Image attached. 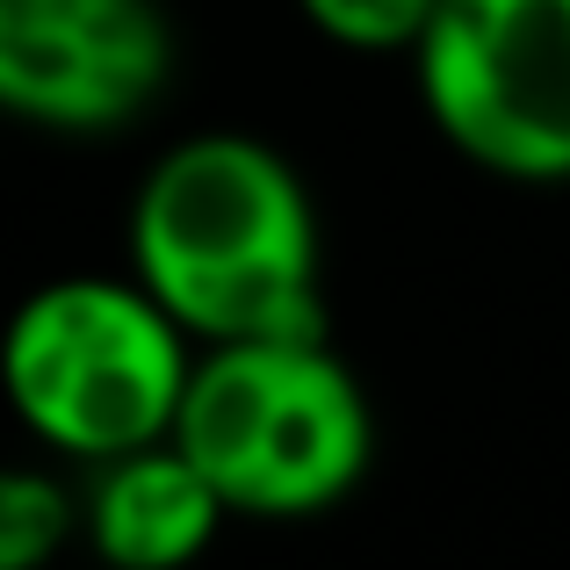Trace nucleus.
Here are the masks:
<instances>
[{
  "label": "nucleus",
  "instance_id": "obj_1",
  "mask_svg": "<svg viewBox=\"0 0 570 570\" xmlns=\"http://www.w3.org/2000/svg\"><path fill=\"white\" fill-rule=\"evenodd\" d=\"M130 275L195 347L325 333V246L311 188L246 130H195L130 195Z\"/></svg>",
  "mask_w": 570,
  "mask_h": 570
},
{
  "label": "nucleus",
  "instance_id": "obj_2",
  "mask_svg": "<svg viewBox=\"0 0 570 570\" xmlns=\"http://www.w3.org/2000/svg\"><path fill=\"white\" fill-rule=\"evenodd\" d=\"M174 441L224 491L232 520L333 513L376 455L368 390L325 333L195 347Z\"/></svg>",
  "mask_w": 570,
  "mask_h": 570
},
{
  "label": "nucleus",
  "instance_id": "obj_3",
  "mask_svg": "<svg viewBox=\"0 0 570 570\" xmlns=\"http://www.w3.org/2000/svg\"><path fill=\"white\" fill-rule=\"evenodd\" d=\"M195 340L138 275H58L0 325V397L29 441L101 462L174 441Z\"/></svg>",
  "mask_w": 570,
  "mask_h": 570
},
{
  "label": "nucleus",
  "instance_id": "obj_4",
  "mask_svg": "<svg viewBox=\"0 0 570 570\" xmlns=\"http://www.w3.org/2000/svg\"><path fill=\"white\" fill-rule=\"evenodd\" d=\"M412 72L470 167L520 188L570 181V0H441Z\"/></svg>",
  "mask_w": 570,
  "mask_h": 570
},
{
  "label": "nucleus",
  "instance_id": "obj_5",
  "mask_svg": "<svg viewBox=\"0 0 570 570\" xmlns=\"http://www.w3.org/2000/svg\"><path fill=\"white\" fill-rule=\"evenodd\" d=\"M174 80L159 0H0V116L66 138L138 124Z\"/></svg>",
  "mask_w": 570,
  "mask_h": 570
},
{
  "label": "nucleus",
  "instance_id": "obj_6",
  "mask_svg": "<svg viewBox=\"0 0 570 570\" xmlns=\"http://www.w3.org/2000/svg\"><path fill=\"white\" fill-rule=\"evenodd\" d=\"M232 505L181 441H153L101 462L87 484V549L101 570H188L209 557Z\"/></svg>",
  "mask_w": 570,
  "mask_h": 570
},
{
  "label": "nucleus",
  "instance_id": "obj_7",
  "mask_svg": "<svg viewBox=\"0 0 570 570\" xmlns=\"http://www.w3.org/2000/svg\"><path fill=\"white\" fill-rule=\"evenodd\" d=\"M72 534H87V499L37 462H0V570H51Z\"/></svg>",
  "mask_w": 570,
  "mask_h": 570
},
{
  "label": "nucleus",
  "instance_id": "obj_8",
  "mask_svg": "<svg viewBox=\"0 0 570 570\" xmlns=\"http://www.w3.org/2000/svg\"><path fill=\"white\" fill-rule=\"evenodd\" d=\"M433 8H441V0H296V14H304L325 43L362 51V58H390V51L412 58V43L426 37Z\"/></svg>",
  "mask_w": 570,
  "mask_h": 570
}]
</instances>
